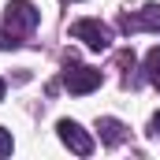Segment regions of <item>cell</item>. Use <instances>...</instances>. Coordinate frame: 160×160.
<instances>
[{
    "label": "cell",
    "instance_id": "3",
    "mask_svg": "<svg viewBox=\"0 0 160 160\" xmlns=\"http://www.w3.org/2000/svg\"><path fill=\"white\" fill-rule=\"evenodd\" d=\"M63 86H67V93H75V97L93 93V89L101 86V71H97V67H82V63H75V60H67V67H63Z\"/></svg>",
    "mask_w": 160,
    "mask_h": 160
},
{
    "label": "cell",
    "instance_id": "9",
    "mask_svg": "<svg viewBox=\"0 0 160 160\" xmlns=\"http://www.w3.org/2000/svg\"><path fill=\"white\" fill-rule=\"evenodd\" d=\"M0 48H19V41H15V34H4V30H0Z\"/></svg>",
    "mask_w": 160,
    "mask_h": 160
},
{
    "label": "cell",
    "instance_id": "11",
    "mask_svg": "<svg viewBox=\"0 0 160 160\" xmlns=\"http://www.w3.org/2000/svg\"><path fill=\"white\" fill-rule=\"evenodd\" d=\"M4 89H8V86H4V78H0V101H4Z\"/></svg>",
    "mask_w": 160,
    "mask_h": 160
},
{
    "label": "cell",
    "instance_id": "5",
    "mask_svg": "<svg viewBox=\"0 0 160 160\" xmlns=\"http://www.w3.org/2000/svg\"><path fill=\"white\" fill-rule=\"evenodd\" d=\"M123 30L134 34V30H157L160 34V4H145L138 15H127L123 19Z\"/></svg>",
    "mask_w": 160,
    "mask_h": 160
},
{
    "label": "cell",
    "instance_id": "10",
    "mask_svg": "<svg viewBox=\"0 0 160 160\" xmlns=\"http://www.w3.org/2000/svg\"><path fill=\"white\" fill-rule=\"evenodd\" d=\"M149 138H157V142H160V112L149 119Z\"/></svg>",
    "mask_w": 160,
    "mask_h": 160
},
{
    "label": "cell",
    "instance_id": "2",
    "mask_svg": "<svg viewBox=\"0 0 160 160\" xmlns=\"http://www.w3.org/2000/svg\"><path fill=\"white\" fill-rule=\"evenodd\" d=\"M71 38L82 41V45L93 48V52H104V48L112 45V26H104L101 19H78V22L71 26Z\"/></svg>",
    "mask_w": 160,
    "mask_h": 160
},
{
    "label": "cell",
    "instance_id": "7",
    "mask_svg": "<svg viewBox=\"0 0 160 160\" xmlns=\"http://www.w3.org/2000/svg\"><path fill=\"white\" fill-rule=\"evenodd\" d=\"M145 78L160 89V48H149V56H145Z\"/></svg>",
    "mask_w": 160,
    "mask_h": 160
},
{
    "label": "cell",
    "instance_id": "6",
    "mask_svg": "<svg viewBox=\"0 0 160 160\" xmlns=\"http://www.w3.org/2000/svg\"><path fill=\"white\" fill-rule=\"evenodd\" d=\"M97 130H101V142H104V145H119L123 138H127V127H123L119 119H112V116L97 119Z\"/></svg>",
    "mask_w": 160,
    "mask_h": 160
},
{
    "label": "cell",
    "instance_id": "1",
    "mask_svg": "<svg viewBox=\"0 0 160 160\" xmlns=\"http://www.w3.org/2000/svg\"><path fill=\"white\" fill-rule=\"evenodd\" d=\"M38 22H41V11L30 0H11V4L4 8V26H8V34H34Z\"/></svg>",
    "mask_w": 160,
    "mask_h": 160
},
{
    "label": "cell",
    "instance_id": "4",
    "mask_svg": "<svg viewBox=\"0 0 160 160\" xmlns=\"http://www.w3.org/2000/svg\"><path fill=\"white\" fill-rule=\"evenodd\" d=\"M56 134H60V142H63L71 153H78V157H89V153H93V138H89L75 119H60L56 123Z\"/></svg>",
    "mask_w": 160,
    "mask_h": 160
},
{
    "label": "cell",
    "instance_id": "8",
    "mask_svg": "<svg viewBox=\"0 0 160 160\" xmlns=\"http://www.w3.org/2000/svg\"><path fill=\"white\" fill-rule=\"evenodd\" d=\"M11 149H15V142H11V130H4V127H0V160H4V157H11Z\"/></svg>",
    "mask_w": 160,
    "mask_h": 160
}]
</instances>
